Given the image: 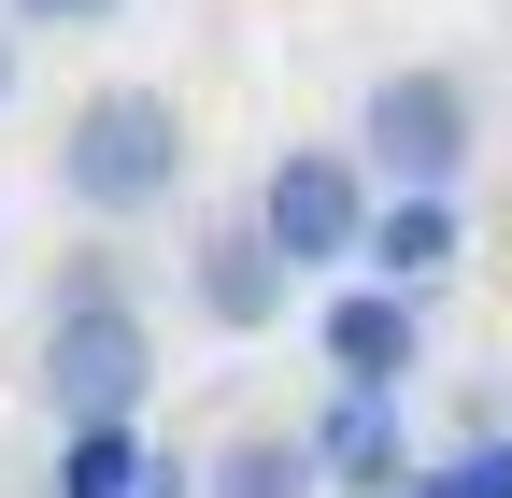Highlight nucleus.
Returning <instances> with one entry per match:
<instances>
[{"label":"nucleus","instance_id":"obj_10","mask_svg":"<svg viewBox=\"0 0 512 498\" xmlns=\"http://www.w3.org/2000/svg\"><path fill=\"white\" fill-rule=\"evenodd\" d=\"M200 498H328V484H313V456H299V427H242V442H214Z\"/></svg>","mask_w":512,"mask_h":498},{"label":"nucleus","instance_id":"obj_9","mask_svg":"<svg viewBox=\"0 0 512 498\" xmlns=\"http://www.w3.org/2000/svg\"><path fill=\"white\" fill-rule=\"evenodd\" d=\"M185 470L143 456V427H57V484L43 498H171Z\"/></svg>","mask_w":512,"mask_h":498},{"label":"nucleus","instance_id":"obj_3","mask_svg":"<svg viewBox=\"0 0 512 498\" xmlns=\"http://www.w3.org/2000/svg\"><path fill=\"white\" fill-rule=\"evenodd\" d=\"M143 385H157L143 299H57L43 314V399H57V427H143Z\"/></svg>","mask_w":512,"mask_h":498},{"label":"nucleus","instance_id":"obj_8","mask_svg":"<svg viewBox=\"0 0 512 498\" xmlns=\"http://www.w3.org/2000/svg\"><path fill=\"white\" fill-rule=\"evenodd\" d=\"M456 200H370V242H356V271L370 285H399V299H427L441 271H456Z\"/></svg>","mask_w":512,"mask_h":498},{"label":"nucleus","instance_id":"obj_14","mask_svg":"<svg viewBox=\"0 0 512 498\" xmlns=\"http://www.w3.org/2000/svg\"><path fill=\"white\" fill-rule=\"evenodd\" d=\"M399 498H427V484H399Z\"/></svg>","mask_w":512,"mask_h":498},{"label":"nucleus","instance_id":"obj_5","mask_svg":"<svg viewBox=\"0 0 512 498\" xmlns=\"http://www.w3.org/2000/svg\"><path fill=\"white\" fill-rule=\"evenodd\" d=\"M313 342H328V370H342L356 399H399V385H413V356H427V314H413L399 285H370V271H356L328 314H313Z\"/></svg>","mask_w":512,"mask_h":498},{"label":"nucleus","instance_id":"obj_6","mask_svg":"<svg viewBox=\"0 0 512 498\" xmlns=\"http://www.w3.org/2000/svg\"><path fill=\"white\" fill-rule=\"evenodd\" d=\"M185 299H200V328L256 342V328H285L299 271L271 257V242H256V214H228V228H200V257H185Z\"/></svg>","mask_w":512,"mask_h":498},{"label":"nucleus","instance_id":"obj_1","mask_svg":"<svg viewBox=\"0 0 512 498\" xmlns=\"http://www.w3.org/2000/svg\"><path fill=\"white\" fill-rule=\"evenodd\" d=\"M57 185H72L86 214H157L185 185V100L171 86H86L72 143H57Z\"/></svg>","mask_w":512,"mask_h":498},{"label":"nucleus","instance_id":"obj_13","mask_svg":"<svg viewBox=\"0 0 512 498\" xmlns=\"http://www.w3.org/2000/svg\"><path fill=\"white\" fill-rule=\"evenodd\" d=\"M0 100H15V15H0Z\"/></svg>","mask_w":512,"mask_h":498},{"label":"nucleus","instance_id":"obj_4","mask_svg":"<svg viewBox=\"0 0 512 498\" xmlns=\"http://www.w3.org/2000/svg\"><path fill=\"white\" fill-rule=\"evenodd\" d=\"M256 242H271L285 271H356V242H370L356 143H285L271 171H256Z\"/></svg>","mask_w":512,"mask_h":498},{"label":"nucleus","instance_id":"obj_11","mask_svg":"<svg viewBox=\"0 0 512 498\" xmlns=\"http://www.w3.org/2000/svg\"><path fill=\"white\" fill-rule=\"evenodd\" d=\"M427 498H512V442H470V456H441V470H413Z\"/></svg>","mask_w":512,"mask_h":498},{"label":"nucleus","instance_id":"obj_2","mask_svg":"<svg viewBox=\"0 0 512 498\" xmlns=\"http://www.w3.org/2000/svg\"><path fill=\"white\" fill-rule=\"evenodd\" d=\"M470 143H484V114H470V72H384L370 100H356V171L384 185V200H456V171H470Z\"/></svg>","mask_w":512,"mask_h":498},{"label":"nucleus","instance_id":"obj_12","mask_svg":"<svg viewBox=\"0 0 512 498\" xmlns=\"http://www.w3.org/2000/svg\"><path fill=\"white\" fill-rule=\"evenodd\" d=\"M15 29H100V15H128V0H0Z\"/></svg>","mask_w":512,"mask_h":498},{"label":"nucleus","instance_id":"obj_7","mask_svg":"<svg viewBox=\"0 0 512 498\" xmlns=\"http://www.w3.org/2000/svg\"><path fill=\"white\" fill-rule=\"evenodd\" d=\"M299 456H313V484H328V498H399L413 484V427H399V399H328V413H313L299 427Z\"/></svg>","mask_w":512,"mask_h":498}]
</instances>
